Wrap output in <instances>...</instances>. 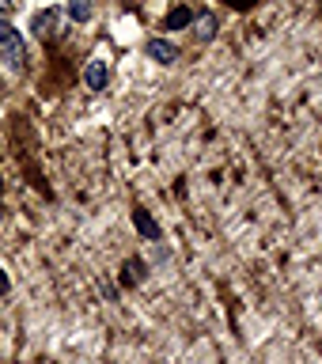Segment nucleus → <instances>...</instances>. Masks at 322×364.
Instances as JSON below:
<instances>
[{"label":"nucleus","mask_w":322,"mask_h":364,"mask_svg":"<svg viewBox=\"0 0 322 364\" xmlns=\"http://www.w3.org/2000/svg\"><path fill=\"white\" fill-rule=\"evenodd\" d=\"M23 61H27V53H23L19 31L11 27V23H0V65H4L8 73H23Z\"/></svg>","instance_id":"1"},{"label":"nucleus","mask_w":322,"mask_h":364,"mask_svg":"<svg viewBox=\"0 0 322 364\" xmlns=\"http://www.w3.org/2000/svg\"><path fill=\"white\" fill-rule=\"evenodd\" d=\"M31 31L38 34V38H53V34L61 31V11H57V8H45V11H38V16L31 19Z\"/></svg>","instance_id":"2"},{"label":"nucleus","mask_w":322,"mask_h":364,"mask_svg":"<svg viewBox=\"0 0 322 364\" xmlns=\"http://www.w3.org/2000/svg\"><path fill=\"white\" fill-rule=\"evenodd\" d=\"M107 80H110L107 61H102V57H91V61L84 65V84H87L91 91H102V87H107Z\"/></svg>","instance_id":"3"},{"label":"nucleus","mask_w":322,"mask_h":364,"mask_svg":"<svg viewBox=\"0 0 322 364\" xmlns=\"http://www.w3.org/2000/svg\"><path fill=\"white\" fill-rule=\"evenodd\" d=\"M148 57L159 61V65H175L178 61V46L167 42V38H152V42H148Z\"/></svg>","instance_id":"4"},{"label":"nucleus","mask_w":322,"mask_h":364,"mask_svg":"<svg viewBox=\"0 0 322 364\" xmlns=\"http://www.w3.org/2000/svg\"><path fill=\"white\" fill-rule=\"evenodd\" d=\"M133 224H136V232H141L144 239H159V224H156V220H148V213L136 209V213H133Z\"/></svg>","instance_id":"5"},{"label":"nucleus","mask_w":322,"mask_h":364,"mask_svg":"<svg viewBox=\"0 0 322 364\" xmlns=\"http://www.w3.org/2000/svg\"><path fill=\"white\" fill-rule=\"evenodd\" d=\"M68 16L76 23H87L91 19V0H68Z\"/></svg>","instance_id":"6"},{"label":"nucleus","mask_w":322,"mask_h":364,"mask_svg":"<svg viewBox=\"0 0 322 364\" xmlns=\"http://www.w3.org/2000/svg\"><path fill=\"white\" fill-rule=\"evenodd\" d=\"M190 19H193V11H190V8H175V11L167 16V31H178V27H186Z\"/></svg>","instance_id":"7"},{"label":"nucleus","mask_w":322,"mask_h":364,"mask_svg":"<svg viewBox=\"0 0 322 364\" xmlns=\"http://www.w3.org/2000/svg\"><path fill=\"white\" fill-rule=\"evenodd\" d=\"M198 34H201V38H213V34H216V19L213 16H201L198 19Z\"/></svg>","instance_id":"8"},{"label":"nucleus","mask_w":322,"mask_h":364,"mask_svg":"<svg viewBox=\"0 0 322 364\" xmlns=\"http://www.w3.org/2000/svg\"><path fill=\"white\" fill-rule=\"evenodd\" d=\"M0 292H8V277H4V273H0Z\"/></svg>","instance_id":"9"},{"label":"nucleus","mask_w":322,"mask_h":364,"mask_svg":"<svg viewBox=\"0 0 322 364\" xmlns=\"http://www.w3.org/2000/svg\"><path fill=\"white\" fill-rule=\"evenodd\" d=\"M11 4H16V0H0V11H8Z\"/></svg>","instance_id":"10"}]
</instances>
